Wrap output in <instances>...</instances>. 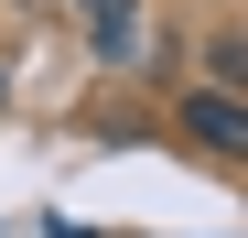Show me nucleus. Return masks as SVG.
<instances>
[{
	"label": "nucleus",
	"mask_w": 248,
	"mask_h": 238,
	"mask_svg": "<svg viewBox=\"0 0 248 238\" xmlns=\"http://www.w3.org/2000/svg\"><path fill=\"white\" fill-rule=\"evenodd\" d=\"M184 130H194L205 152H227V163H248V98H227V87H194V98H184Z\"/></svg>",
	"instance_id": "obj_1"
},
{
	"label": "nucleus",
	"mask_w": 248,
	"mask_h": 238,
	"mask_svg": "<svg viewBox=\"0 0 248 238\" xmlns=\"http://www.w3.org/2000/svg\"><path fill=\"white\" fill-rule=\"evenodd\" d=\"M87 22H97V54H108V65L140 54V11H130V0H87Z\"/></svg>",
	"instance_id": "obj_2"
}]
</instances>
